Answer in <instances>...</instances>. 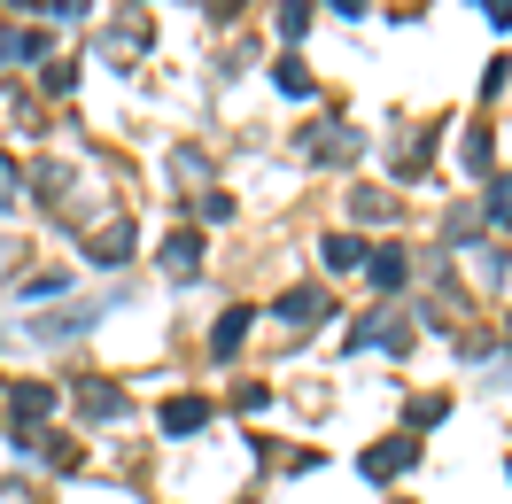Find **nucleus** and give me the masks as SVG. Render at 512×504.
Returning <instances> with one entry per match:
<instances>
[{
  "instance_id": "obj_1",
  "label": "nucleus",
  "mask_w": 512,
  "mask_h": 504,
  "mask_svg": "<svg viewBox=\"0 0 512 504\" xmlns=\"http://www.w3.org/2000/svg\"><path fill=\"white\" fill-rule=\"evenodd\" d=\"M404 466H419V442L412 435H396L388 450H365V473H373V481H388V473H404Z\"/></svg>"
},
{
  "instance_id": "obj_2",
  "label": "nucleus",
  "mask_w": 512,
  "mask_h": 504,
  "mask_svg": "<svg viewBox=\"0 0 512 504\" xmlns=\"http://www.w3.org/2000/svg\"><path fill=\"white\" fill-rule=\"evenodd\" d=\"M280 318H288V326H311V318H334V311H326L319 287H288V295H280Z\"/></svg>"
},
{
  "instance_id": "obj_3",
  "label": "nucleus",
  "mask_w": 512,
  "mask_h": 504,
  "mask_svg": "<svg viewBox=\"0 0 512 504\" xmlns=\"http://www.w3.org/2000/svg\"><path fill=\"white\" fill-rule=\"evenodd\" d=\"M202 419H210V404H202V396H171V404H163V435H194Z\"/></svg>"
},
{
  "instance_id": "obj_4",
  "label": "nucleus",
  "mask_w": 512,
  "mask_h": 504,
  "mask_svg": "<svg viewBox=\"0 0 512 504\" xmlns=\"http://www.w3.org/2000/svg\"><path fill=\"white\" fill-rule=\"evenodd\" d=\"M8 411H16V419H47V411H55V388H39V380H24V388L8 396Z\"/></svg>"
},
{
  "instance_id": "obj_5",
  "label": "nucleus",
  "mask_w": 512,
  "mask_h": 504,
  "mask_svg": "<svg viewBox=\"0 0 512 504\" xmlns=\"http://www.w3.org/2000/svg\"><path fill=\"white\" fill-rule=\"evenodd\" d=\"M326 264H334V272H357V264H365V241H357V233H334V241H326Z\"/></svg>"
},
{
  "instance_id": "obj_6",
  "label": "nucleus",
  "mask_w": 512,
  "mask_h": 504,
  "mask_svg": "<svg viewBox=\"0 0 512 504\" xmlns=\"http://www.w3.org/2000/svg\"><path fill=\"white\" fill-rule=\"evenodd\" d=\"M241 334H249V311H225L218 334H210V349H218V357H233V349H241Z\"/></svg>"
},
{
  "instance_id": "obj_7",
  "label": "nucleus",
  "mask_w": 512,
  "mask_h": 504,
  "mask_svg": "<svg viewBox=\"0 0 512 504\" xmlns=\"http://www.w3.org/2000/svg\"><path fill=\"white\" fill-rule=\"evenodd\" d=\"M163 264H171V272H194V264H202V241H194V233H179V241L163 249Z\"/></svg>"
},
{
  "instance_id": "obj_8",
  "label": "nucleus",
  "mask_w": 512,
  "mask_h": 504,
  "mask_svg": "<svg viewBox=\"0 0 512 504\" xmlns=\"http://www.w3.org/2000/svg\"><path fill=\"white\" fill-rule=\"evenodd\" d=\"M481 210H489V225H512V171L489 187V202H481Z\"/></svg>"
},
{
  "instance_id": "obj_9",
  "label": "nucleus",
  "mask_w": 512,
  "mask_h": 504,
  "mask_svg": "<svg viewBox=\"0 0 512 504\" xmlns=\"http://www.w3.org/2000/svg\"><path fill=\"white\" fill-rule=\"evenodd\" d=\"M311 32V8H303V0H288V8H280V39H303Z\"/></svg>"
},
{
  "instance_id": "obj_10",
  "label": "nucleus",
  "mask_w": 512,
  "mask_h": 504,
  "mask_svg": "<svg viewBox=\"0 0 512 504\" xmlns=\"http://www.w3.org/2000/svg\"><path fill=\"white\" fill-rule=\"evenodd\" d=\"M86 411H94V419H117V411H125V396H117V388H86Z\"/></svg>"
},
{
  "instance_id": "obj_11",
  "label": "nucleus",
  "mask_w": 512,
  "mask_h": 504,
  "mask_svg": "<svg viewBox=\"0 0 512 504\" xmlns=\"http://www.w3.org/2000/svg\"><path fill=\"white\" fill-rule=\"evenodd\" d=\"M373 280H381V287H404V256L381 249V256H373Z\"/></svg>"
},
{
  "instance_id": "obj_12",
  "label": "nucleus",
  "mask_w": 512,
  "mask_h": 504,
  "mask_svg": "<svg viewBox=\"0 0 512 504\" xmlns=\"http://www.w3.org/2000/svg\"><path fill=\"white\" fill-rule=\"evenodd\" d=\"M280 94H311V70H303V63H280Z\"/></svg>"
},
{
  "instance_id": "obj_13",
  "label": "nucleus",
  "mask_w": 512,
  "mask_h": 504,
  "mask_svg": "<svg viewBox=\"0 0 512 504\" xmlns=\"http://www.w3.org/2000/svg\"><path fill=\"white\" fill-rule=\"evenodd\" d=\"M16 187H24V171H16V163H0V202H16Z\"/></svg>"
},
{
  "instance_id": "obj_14",
  "label": "nucleus",
  "mask_w": 512,
  "mask_h": 504,
  "mask_svg": "<svg viewBox=\"0 0 512 504\" xmlns=\"http://www.w3.org/2000/svg\"><path fill=\"white\" fill-rule=\"evenodd\" d=\"M481 16H489V24H512V0H474Z\"/></svg>"
},
{
  "instance_id": "obj_15",
  "label": "nucleus",
  "mask_w": 512,
  "mask_h": 504,
  "mask_svg": "<svg viewBox=\"0 0 512 504\" xmlns=\"http://www.w3.org/2000/svg\"><path fill=\"white\" fill-rule=\"evenodd\" d=\"M334 8H342V16H365V0H334Z\"/></svg>"
},
{
  "instance_id": "obj_16",
  "label": "nucleus",
  "mask_w": 512,
  "mask_h": 504,
  "mask_svg": "<svg viewBox=\"0 0 512 504\" xmlns=\"http://www.w3.org/2000/svg\"><path fill=\"white\" fill-rule=\"evenodd\" d=\"M233 8H241V0H218V16H233Z\"/></svg>"
}]
</instances>
